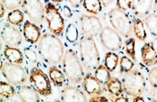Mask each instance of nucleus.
<instances>
[{
  "label": "nucleus",
  "instance_id": "ea45409f",
  "mask_svg": "<svg viewBox=\"0 0 157 102\" xmlns=\"http://www.w3.org/2000/svg\"><path fill=\"white\" fill-rule=\"evenodd\" d=\"M114 101L116 102H121V101H124V102H127V101H129V99L127 98H124V97H119V98H117L115 100H114Z\"/></svg>",
  "mask_w": 157,
  "mask_h": 102
},
{
  "label": "nucleus",
  "instance_id": "b1692460",
  "mask_svg": "<svg viewBox=\"0 0 157 102\" xmlns=\"http://www.w3.org/2000/svg\"><path fill=\"white\" fill-rule=\"evenodd\" d=\"M144 23L150 34L157 38V14L151 12L144 18Z\"/></svg>",
  "mask_w": 157,
  "mask_h": 102
},
{
  "label": "nucleus",
  "instance_id": "423d86ee",
  "mask_svg": "<svg viewBox=\"0 0 157 102\" xmlns=\"http://www.w3.org/2000/svg\"><path fill=\"white\" fill-rule=\"evenodd\" d=\"M30 82L34 88L42 96H49L52 94L51 79L41 69L33 68L30 75Z\"/></svg>",
  "mask_w": 157,
  "mask_h": 102
},
{
  "label": "nucleus",
  "instance_id": "aec40b11",
  "mask_svg": "<svg viewBox=\"0 0 157 102\" xmlns=\"http://www.w3.org/2000/svg\"><path fill=\"white\" fill-rule=\"evenodd\" d=\"M50 79L56 87H63L66 84L65 75L57 67L51 66L49 70Z\"/></svg>",
  "mask_w": 157,
  "mask_h": 102
},
{
  "label": "nucleus",
  "instance_id": "f8f14e48",
  "mask_svg": "<svg viewBox=\"0 0 157 102\" xmlns=\"http://www.w3.org/2000/svg\"><path fill=\"white\" fill-rule=\"evenodd\" d=\"M2 39L9 46L16 47L21 45L22 37L18 29L9 24H6L2 30Z\"/></svg>",
  "mask_w": 157,
  "mask_h": 102
},
{
  "label": "nucleus",
  "instance_id": "7ed1b4c3",
  "mask_svg": "<svg viewBox=\"0 0 157 102\" xmlns=\"http://www.w3.org/2000/svg\"><path fill=\"white\" fill-rule=\"evenodd\" d=\"M124 92L129 96H140L146 90L145 78L136 69H132L125 73L122 78Z\"/></svg>",
  "mask_w": 157,
  "mask_h": 102
},
{
  "label": "nucleus",
  "instance_id": "39448f33",
  "mask_svg": "<svg viewBox=\"0 0 157 102\" xmlns=\"http://www.w3.org/2000/svg\"><path fill=\"white\" fill-rule=\"evenodd\" d=\"M108 18L114 29L119 34L128 36L133 32V22L124 11L119 9H111L108 13Z\"/></svg>",
  "mask_w": 157,
  "mask_h": 102
},
{
  "label": "nucleus",
  "instance_id": "412c9836",
  "mask_svg": "<svg viewBox=\"0 0 157 102\" xmlns=\"http://www.w3.org/2000/svg\"><path fill=\"white\" fill-rule=\"evenodd\" d=\"M133 31L135 36L141 42H144L147 39V34L144 22L137 17H135L133 19Z\"/></svg>",
  "mask_w": 157,
  "mask_h": 102
},
{
  "label": "nucleus",
  "instance_id": "a19ab883",
  "mask_svg": "<svg viewBox=\"0 0 157 102\" xmlns=\"http://www.w3.org/2000/svg\"><path fill=\"white\" fill-rule=\"evenodd\" d=\"M6 7H5L4 4L2 2H1V18H2L3 15H4L5 12H6V10H5Z\"/></svg>",
  "mask_w": 157,
  "mask_h": 102
},
{
  "label": "nucleus",
  "instance_id": "c9c22d12",
  "mask_svg": "<svg viewBox=\"0 0 157 102\" xmlns=\"http://www.w3.org/2000/svg\"><path fill=\"white\" fill-rule=\"evenodd\" d=\"M89 101H92V102H108V100L105 97H102V96H95V97H92V98H90Z\"/></svg>",
  "mask_w": 157,
  "mask_h": 102
},
{
  "label": "nucleus",
  "instance_id": "f704fd0d",
  "mask_svg": "<svg viewBox=\"0 0 157 102\" xmlns=\"http://www.w3.org/2000/svg\"><path fill=\"white\" fill-rule=\"evenodd\" d=\"M24 53L25 55L30 62H37V54H36L35 51L33 49H31V48H25L24 49Z\"/></svg>",
  "mask_w": 157,
  "mask_h": 102
},
{
  "label": "nucleus",
  "instance_id": "4c0bfd02",
  "mask_svg": "<svg viewBox=\"0 0 157 102\" xmlns=\"http://www.w3.org/2000/svg\"><path fill=\"white\" fill-rule=\"evenodd\" d=\"M71 6L74 8H78L83 4L84 0H68Z\"/></svg>",
  "mask_w": 157,
  "mask_h": 102
},
{
  "label": "nucleus",
  "instance_id": "58836bf2",
  "mask_svg": "<svg viewBox=\"0 0 157 102\" xmlns=\"http://www.w3.org/2000/svg\"><path fill=\"white\" fill-rule=\"evenodd\" d=\"M101 2L103 7H107L108 5H110L111 2H112L113 0H101Z\"/></svg>",
  "mask_w": 157,
  "mask_h": 102
},
{
  "label": "nucleus",
  "instance_id": "dca6fc26",
  "mask_svg": "<svg viewBox=\"0 0 157 102\" xmlns=\"http://www.w3.org/2000/svg\"><path fill=\"white\" fill-rule=\"evenodd\" d=\"M83 88L90 95H99L104 92L101 88V84L97 80L95 77L88 75L83 79Z\"/></svg>",
  "mask_w": 157,
  "mask_h": 102
},
{
  "label": "nucleus",
  "instance_id": "37998d69",
  "mask_svg": "<svg viewBox=\"0 0 157 102\" xmlns=\"http://www.w3.org/2000/svg\"><path fill=\"white\" fill-rule=\"evenodd\" d=\"M154 9L156 11V13L157 14V0H155L154 2Z\"/></svg>",
  "mask_w": 157,
  "mask_h": 102
},
{
  "label": "nucleus",
  "instance_id": "0eeeda50",
  "mask_svg": "<svg viewBox=\"0 0 157 102\" xmlns=\"http://www.w3.org/2000/svg\"><path fill=\"white\" fill-rule=\"evenodd\" d=\"M45 18L50 31L55 35H61L64 29V20L53 3L49 2L45 6Z\"/></svg>",
  "mask_w": 157,
  "mask_h": 102
},
{
  "label": "nucleus",
  "instance_id": "cd10ccee",
  "mask_svg": "<svg viewBox=\"0 0 157 102\" xmlns=\"http://www.w3.org/2000/svg\"><path fill=\"white\" fill-rule=\"evenodd\" d=\"M15 94V88L10 84L1 81L0 84V95L2 98H9Z\"/></svg>",
  "mask_w": 157,
  "mask_h": 102
},
{
  "label": "nucleus",
  "instance_id": "6e6552de",
  "mask_svg": "<svg viewBox=\"0 0 157 102\" xmlns=\"http://www.w3.org/2000/svg\"><path fill=\"white\" fill-rule=\"evenodd\" d=\"M2 74L10 84L20 85L27 80V74L24 68L18 64L6 62L1 68Z\"/></svg>",
  "mask_w": 157,
  "mask_h": 102
},
{
  "label": "nucleus",
  "instance_id": "79ce46f5",
  "mask_svg": "<svg viewBox=\"0 0 157 102\" xmlns=\"http://www.w3.org/2000/svg\"><path fill=\"white\" fill-rule=\"evenodd\" d=\"M133 101H145L144 99H143V98H141L140 96H137V97H135L134 99H133Z\"/></svg>",
  "mask_w": 157,
  "mask_h": 102
},
{
  "label": "nucleus",
  "instance_id": "c85d7f7f",
  "mask_svg": "<svg viewBox=\"0 0 157 102\" xmlns=\"http://www.w3.org/2000/svg\"><path fill=\"white\" fill-rule=\"evenodd\" d=\"M78 32L76 26L73 24H70L66 30V38L70 43H74L78 40Z\"/></svg>",
  "mask_w": 157,
  "mask_h": 102
},
{
  "label": "nucleus",
  "instance_id": "a18cd8bd",
  "mask_svg": "<svg viewBox=\"0 0 157 102\" xmlns=\"http://www.w3.org/2000/svg\"><path fill=\"white\" fill-rule=\"evenodd\" d=\"M52 1L54 2H63V0H52Z\"/></svg>",
  "mask_w": 157,
  "mask_h": 102
},
{
  "label": "nucleus",
  "instance_id": "473e14b6",
  "mask_svg": "<svg viewBox=\"0 0 157 102\" xmlns=\"http://www.w3.org/2000/svg\"><path fill=\"white\" fill-rule=\"evenodd\" d=\"M148 81L153 88H157V66L152 68L148 73Z\"/></svg>",
  "mask_w": 157,
  "mask_h": 102
},
{
  "label": "nucleus",
  "instance_id": "5701e85b",
  "mask_svg": "<svg viewBox=\"0 0 157 102\" xmlns=\"http://www.w3.org/2000/svg\"><path fill=\"white\" fill-rule=\"evenodd\" d=\"M82 6L88 12L93 15H98L102 9L101 0H84Z\"/></svg>",
  "mask_w": 157,
  "mask_h": 102
},
{
  "label": "nucleus",
  "instance_id": "72a5a7b5",
  "mask_svg": "<svg viewBox=\"0 0 157 102\" xmlns=\"http://www.w3.org/2000/svg\"><path fill=\"white\" fill-rule=\"evenodd\" d=\"M117 9L127 12L131 9L132 0H117Z\"/></svg>",
  "mask_w": 157,
  "mask_h": 102
},
{
  "label": "nucleus",
  "instance_id": "1a4fd4ad",
  "mask_svg": "<svg viewBox=\"0 0 157 102\" xmlns=\"http://www.w3.org/2000/svg\"><path fill=\"white\" fill-rule=\"evenodd\" d=\"M100 39L105 48L111 51H119L123 44L118 32L108 26L103 28L100 32Z\"/></svg>",
  "mask_w": 157,
  "mask_h": 102
},
{
  "label": "nucleus",
  "instance_id": "c03bdc74",
  "mask_svg": "<svg viewBox=\"0 0 157 102\" xmlns=\"http://www.w3.org/2000/svg\"><path fill=\"white\" fill-rule=\"evenodd\" d=\"M153 95H155L156 98H157V88H154V91H153Z\"/></svg>",
  "mask_w": 157,
  "mask_h": 102
},
{
  "label": "nucleus",
  "instance_id": "2eb2a0df",
  "mask_svg": "<svg viewBox=\"0 0 157 102\" xmlns=\"http://www.w3.org/2000/svg\"><path fill=\"white\" fill-rule=\"evenodd\" d=\"M61 100L63 101H87L86 95L77 88L67 86L61 92Z\"/></svg>",
  "mask_w": 157,
  "mask_h": 102
},
{
  "label": "nucleus",
  "instance_id": "f257e3e1",
  "mask_svg": "<svg viewBox=\"0 0 157 102\" xmlns=\"http://www.w3.org/2000/svg\"><path fill=\"white\" fill-rule=\"evenodd\" d=\"M38 51L44 62L56 65L60 62L63 56V45L54 35L47 33L40 39Z\"/></svg>",
  "mask_w": 157,
  "mask_h": 102
},
{
  "label": "nucleus",
  "instance_id": "4468645a",
  "mask_svg": "<svg viewBox=\"0 0 157 102\" xmlns=\"http://www.w3.org/2000/svg\"><path fill=\"white\" fill-rule=\"evenodd\" d=\"M141 59L147 66L157 65V51L153 42H147L141 48Z\"/></svg>",
  "mask_w": 157,
  "mask_h": 102
},
{
  "label": "nucleus",
  "instance_id": "e433bc0d",
  "mask_svg": "<svg viewBox=\"0 0 157 102\" xmlns=\"http://www.w3.org/2000/svg\"><path fill=\"white\" fill-rule=\"evenodd\" d=\"M63 13L65 15L67 18H71L73 16V12H72L71 9L68 7V6H64L63 8Z\"/></svg>",
  "mask_w": 157,
  "mask_h": 102
},
{
  "label": "nucleus",
  "instance_id": "f03ea898",
  "mask_svg": "<svg viewBox=\"0 0 157 102\" xmlns=\"http://www.w3.org/2000/svg\"><path fill=\"white\" fill-rule=\"evenodd\" d=\"M79 51L81 61L86 70L92 71L98 68L100 56L93 37L85 35L80 39Z\"/></svg>",
  "mask_w": 157,
  "mask_h": 102
},
{
  "label": "nucleus",
  "instance_id": "a878e982",
  "mask_svg": "<svg viewBox=\"0 0 157 102\" xmlns=\"http://www.w3.org/2000/svg\"><path fill=\"white\" fill-rule=\"evenodd\" d=\"M118 56L114 52H108L105 55V66L109 71H114L118 65Z\"/></svg>",
  "mask_w": 157,
  "mask_h": 102
},
{
  "label": "nucleus",
  "instance_id": "6ab92c4d",
  "mask_svg": "<svg viewBox=\"0 0 157 102\" xmlns=\"http://www.w3.org/2000/svg\"><path fill=\"white\" fill-rule=\"evenodd\" d=\"M4 55L9 62L15 64H21L24 60L22 52L15 47H6L4 50Z\"/></svg>",
  "mask_w": 157,
  "mask_h": 102
},
{
  "label": "nucleus",
  "instance_id": "f3484780",
  "mask_svg": "<svg viewBox=\"0 0 157 102\" xmlns=\"http://www.w3.org/2000/svg\"><path fill=\"white\" fill-rule=\"evenodd\" d=\"M23 34L27 42L31 44L37 43L40 39V30L35 24L26 21L23 27Z\"/></svg>",
  "mask_w": 157,
  "mask_h": 102
},
{
  "label": "nucleus",
  "instance_id": "393cba45",
  "mask_svg": "<svg viewBox=\"0 0 157 102\" xmlns=\"http://www.w3.org/2000/svg\"><path fill=\"white\" fill-rule=\"evenodd\" d=\"M95 77L98 81L103 85H105L108 83L111 79L110 71L105 65H98V68L95 70Z\"/></svg>",
  "mask_w": 157,
  "mask_h": 102
},
{
  "label": "nucleus",
  "instance_id": "9d476101",
  "mask_svg": "<svg viewBox=\"0 0 157 102\" xmlns=\"http://www.w3.org/2000/svg\"><path fill=\"white\" fill-rule=\"evenodd\" d=\"M21 8L33 22L40 23L45 16V9L40 0H23Z\"/></svg>",
  "mask_w": 157,
  "mask_h": 102
},
{
  "label": "nucleus",
  "instance_id": "7c9ffc66",
  "mask_svg": "<svg viewBox=\"0 0 157 102\" xmlns=\"http://www.w3.org/2000/svg\"><path fill=\"white\" fill-rule=\"evenodd\" d=\"M135 45H136V42L133 38H130L125 42L126 54L133 60H135Z\"/></svg>",
  "mask_w": 157,
  "mask_h": 102
},
{
  "label": "nucleus",
  "instance_id": "bb28decb",
  "mask_svg": "<svg viewBox=\"0 0 157 102\" xmlns=\"http://www.w3.org/2000/svg\"><path fill=\"white\" fill-rule=\"evenodd\" d=\"M24 14L19 9H14L8 15V21L11 25L18 26L24 21Z\"/></svg>",
  "mask_w": 157,
  "mask_h": 102
},
{
  "label": "nucleus",
  "instance_id": "4be33fe9",
  "mask_svg": "<svg viewBox=\"0 0 157 102\" xmlns=\"http://www.w3.org/2000/svg\"><path fill=\"white\" fill-rule=\"evenodd\" d=\"M107 86L109 93L113 96H119L124 91L122 82L117 78H111L107 84Z\"/></svg>",
  "mask_w": 157,
  "mask_h": 102
},
{
  "label": "nucleus",
  "instance_id": "2f4dec72",
  "mask_svg": "<svg viewBox=\"0 0 157 102\" xmlns=\"http://www.w3.org/2000/svg\"><path fill=\"white\" fill-rule=\"evenodd\" d=\"M22 0H2V2L4 4L5 7L9 10L16 9L20 5L22 4Z\"/></svg>",
  "mask_w": 157,
  "mask_h": 102
},
{
  "label": "nucleus",
  "instance_id": "ddd939ff",
  "mask_svg": "<svg viewBox=\"0 0 157 102\" xmlns=\"http://www.w3.org/2000/svg\"><path fill=\"white\" fill-rule=\"evenodd\" d=\"M155 0H132L131 10L133 15L139 18H144L151 13L154 7Z\"/></svg>",
  "mask_w": 157,
  "mask_h": 102
},
{
  "label": "nucleus",
  "instance_id": "20e7f679",
  "mask_svg": "<svg viewBox=\"0 0 157 102\" xmlns=\"http://www.w3.org/2000/svg\"><path fill=\"white\" fill-rule=\"evenodd\" d=\"M63 68L67 78L75 84L84 79V71L76 53L73 49L67 50L63 59Z\"/></svg>",
  "mask_w": 157,
  "mask_h": 102
},
{
  "label": "nucleus",
  "instance_id": "a211bd4d",
  "mask_svg": "<svg viewBox=\"0 0 157 102\" xmlns=\"http://www.w3.org/2000/svg\"><path fill=\"white\" fill-rule=\"evenodd\" d=\"M38 92L30 86H21L18 92V97L21 101L36 102L40 101Z\"/></svg>",
  "mask_w": 157,
  "mask_h": 102
},
{
  "label": "nucleus",
  "instance_id": "c756f323",
  "mask_svg": "<svg viewBox=\"0 0 157 102\" xmlns=\"http://www.w3.org/2000/svg\"><path fill=\"white\" fill-rule=\"evenodd\" d=\"M134 66V63L127 56H123L120 60V70L121 73L125 74L132 70Z\"/></svg>",
  "mask_w": 157,
  "mask_h": 102
},
{
  "label": "nucleus",
  "instance_id": "9b49d317",
  "mask_svg": "<svg viewBox=\"0 0 157 102\" xmlns=\"http://www.w3.org/2000/svg\"><path fill=\"white\" fill-rule=\"evenodd\" d=\"M80 21L82 30L86 35L95 37L102 30V25L98 17L94 15H83L80 18Z\"/></svg>",
  "mask_w": 157,
  "mask_h": 102
}]
</instances>
